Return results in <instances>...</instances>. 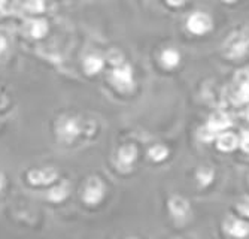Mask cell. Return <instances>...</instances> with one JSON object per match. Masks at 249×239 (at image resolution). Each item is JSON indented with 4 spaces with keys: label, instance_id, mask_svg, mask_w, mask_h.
<instances>
[{
    "label": "cell",
    "instance_id": "1",
    "mask_svg": "<svg viewBox=\"0 0 249 239\" xmlns=\"http://www.w3.org/2000/svg\"><path fill=\"white\" fill-rule=\"evenodd\" d=\"M249 48V27L233 33L224 43V54L229 58H242Z\"/></svg>",
    "mask_w": 249,
    "mask_h": 239
},
{
    "label": "cell",
    "instance_id": "2",
    "mask_svg": "<svg viewBox=\"0 0 249 239\" xmlns=\"http://www.w3.org/2000/svg\"><path fill=\"white\" fill-rule=\"evenodd\" d=\"M57 136L61 142L71 144L73 142L82 132V127L78 118L73 117H61L57 123Z\"/></svg>",
    "mask_w": 249,
    "mask_h": 239
},
{
    "label": "cell",
    "instance_id": "3",
    "mask_svg": "<svg viewBox=\"0 0 249 239\" xmlns=\"http://www.w3.org/2000/svg\"><path fill=\"white\" fill-rule=\"evenodd\" d=\"M105 194H106L105 183L99 177H91L87 181V184L84 187L82 201L89 206H94V205H99L103 201Z\"/></svg>",
    "mask_w": 249,
    "mask_h": 239
},
{
    "label": "cell",
    "instance_id": "4",
    "mask_svg": "<svg viewBox=\"0 0 249 239\" xmlns=\"http://www.w3.org/2000/svg\"><path fill=\"white\" fill-rule=\"evenodd\" d=\"M212 27H213L212 18L206 12L196 11L187 19V29H188V32L196 35V36H203V35L209 33L212 30Z\"/></svg>",
    "mask_w": 249,
    "mask_h": 239
},
{
    "label": "cell",
    "instance_id": "5",
    "mask_svg": "<svg viewBox=\"0 0 249 239\" xmlns=\"http://www.w3.org/2000/svg\"><path fill=\"white\" fill-rule=\"evenodd\" d=\"M58 172L54 167L32 169L27 172V181L32 185H51L57 181Z\"/></svg>",
    "mask_w": 249,
    "mask_h": 239
},
{
    "label": "cell",
    "instance_id": "6",
    "mask_svg": "<svg viewBox=\"0 0 249 239\" xmlns=\"http://www.w3.org/2000/svg\"><path fill=\"white\" fill-rule=\"evenodd\" d=\"M112 82H114L120 90L130 92L133 89V85H134L133 69L125 63L120 64V66H115L114 72H112Z\"/></svg>",
    "mask_w": 249,
    "mask_h": 239
},
{
    "label": "cell",
    "instance_id": "7",
    "mask_svg": "<svg viewBox=\"0 0 249 239\" xmlns=\"http://www.w3.org/2000/svg\"><path fill=\"white\" fill-rule=\"evenodd\" d=\"M224 229L233 238H246L249 235V224L243 220L234 219V217H229L225 220Z\"/></svg>",
    "mask_w": 249,
    "mask_h": 239
},
{
    "label": "cell",
    "instance_id": "8",
    "mask_svg": "<svg viewBox=\"0 0 249 239\" xmlns=\"http://www.w3.org/2000/svg\"><path fill=\"white\" fill-rule=\"evenodd\" d=\"M69 194H71L69 181H61L58 185L51 187L48 190V193L45 194V198H47V201H50L53 203H61V202H64L67 198H69Z\"/></svg>",
    "mask_w": 249,
    "mask_h": 239
},
{
    "label": "cell",
    "instance_id": "9",
    "mask_svg": "<svg viewBox=\"0 0 249 239\" xmlns=\"http://www.w3.org/2000/svg\"><path fill=\"white\" fill-rule=\"evenodd\" d=\"M230 126H231V120L225 112L212 114L208 124H206V127L211 130V132H213L215 135H218L219 132H224V130H227Z\"/></svg>",
    "mask_w": 249,
    "mask_h": 239
},
{
    "label": "cell",
    "instance_id": "10",
    "mask_svg": "<svg viewBox=\"0 0 249 239\" xmlns=\"http://www.w3.org/2000/svg\"><path fill=\"white\" fill-rule=\"evenodd\" d=\"M169 209L176 220H184L190 214V203L184 198L173 196L169 201Z\"/></svg>",
    "mask_w": 249,
    "mask_h": 239
},
{
    "label": "cell",
    "instance_id": "11",
    "mask_svg": "<svg viewBox=\"0 0 249 239\" xmlns=\"http://www.w3.org/2000/svg\"><path fill=\"white\" fill-rule=\"evenodd\" d=\"M160 60L166 69H175L180 63V53L176 48H166V50H163Z\"/></svg>",
    "mask_w": 249,
    "mask_h": 239
},
{
    "label": "cell",
    "instance_id": "12",
    "mask_svg": "<svg viewBox=\"0 0 249 239\" xmlns=\"http://www.w3.org/2000/svg\"><path fill=\"white\" fill-rule=\"evenodd\" d=\"M216 145H218V148H219L221 151H227V153H229V151H233V149L237 148L239 139H237V136H236L234 133H231V132H224V133H221V135L218 136Z\"/></svg>",
    "mask_w": 249,
    "mask_h": 239
},
{
    "label": "cell",
    "instance_id": "13",
    "mask_svg": "<svg viewBox=\"0 0 249 239\" xmlns=\"http://www.w3.org/2000/svg\"><path fill=\"white\" fill-rule=\"evenodd\" d=\"M236 103H248L249 102V74H240L239 87L234 94Z\"/></svg>",
    "mask_w": 249,
    "mask_h": 239
},
{
    "label": "cell",
    "instance_id": "14",
    "mask_svg": "<svg viewBox=\"0 0 249 239\" xmlns=\"http://www.w3.org/2000/svg\"><path fill=\"white\" fill-rule=\"evenodd\" d=\"M136 157H138V149L134 145H124L118 151V162L125 167H130L134 163Z\"/></svg>",
    "mask_w": 249,
    "mask_h": 239
},
{
    "label": "cell",
    "instance_id": "15",
    "mask_svg": "<svg viewBox=\"0 0 249 239\" xmlns=\"http://www.w3.org/2000/svg\"><path fill=\"white\" fill-rule=\"evenodd\" d=\"M105 66V61L100 55H88L84 61V69L88 75H94V74H99Z\"/></svg>",
    "mask_w": 249,
    "mask_h": 239
},
{
    "label": "cell",
    "instance_id": "16",
    "mask_svg": "<svg viewBox=\"0 0 249 239\" xmlns=\"http://www.w3.org/2000/svg\"><path fill=\"white\" fill-rule=\"evenodd\" d=\"M148 156L154 162H163L169 156V149L164 145H154L148 149Z\"/></svg>",
    "mask_w": 249,
    "mask_h": 239
},
{
    "label": "cell",
    "instance_id": "17",
    "mask_svg": "<svg viewBox=\"0 0 249 239\" xmlns=\"http://www.w3.org/2000/svg\"><path fill=\"white\" fill-rule=\"evenodd\" d=\"M48 32V24L45 23L43 19H36V21H32L30 23V35L36 39L39 37H43Z\"/></svg>",
    "mask_w": 249,
    "mask_h": 239
},
{
    "label": "cell",
    "instance_id": "18",
    "mask_svg": "<svg viewBox=\"0 0 249 239\" xmlns=\"http://www.w3.org/2000/svg\"><path fill=\"white\" fill-rule=\"evenodd\" d=\"M213 175H215V173H213V170L211 167H201L197 172V180L203 187H206L213 181Z\"/></svg>",
    "mask_w": 249,
    "mask_h": 239
},
{
    "label": "cell",
    "instance_id": "19",
    "mask_svg": "<svg viewBox=\"0 0 249 239\" xmlns=\"http://www.w3.org/2000/svg\"><path fill=\"white\" fill-rule=\"evenodd\" d=\"M26 8L33 14H39L45 9V3H43V0H27Z\"/></svg>",
    "mask_w": 249,
    "mask_h": 239
},
{
    "label": "cell",
    "instance_id": "20",
    "mask_svg": "<svg viewBox=\"0 0 249 239\" xmlns=\"http://www.w3.org/2000/svg\"><path fill=\"white\" fill-rule=\"evenodd\" d=\"M109 61L114 64V66H120V64H123L124 61H123V55H121V53L120 51H112L110 54H109Z\"/></svg>",
    "mask_w": 249,
    "mask_h": 239
},
{
    "label": "cell",
    "instance_id": "21",
    "mask_svg": "<svg viewBox=\"0 0 249 239\" xmlns=\"http://www.w3.org/2000/svg\"><path fill=\"white\" fill-rule=\"evenodd\" d=\"M215 136L216 135L213 132H211L208 127H203L200 130V138H201V141H205V142H211L212 139H215Z\"/></svg>",
    "mask_w": 249,
    "mask_h": 239
},
{
    "label": "cell",
    "instance_id": "22",
    "mask_svg": "<svg viewBox=\"0 0 249 239\" xmlns=\"http://www.w3.org/2000/svg\"><path fill=\"white\" fill-rule=\"evenodd\" d=\"M237 209L249 219V198H242V201L237 203Z\"/></svg>",
    "mask_w": 249,
    "mask_h": 239
},
{
    "label": "cell",
    "instance_id": "23",
    "mask_svg": "<svg viewBox=\"0 0 249 239\" xmlns=\"http://www.w3.org/2000/svg\"><path fill=\"white\" fill-rule=\"evenodd\" d=\"M239 145H240V148L245 151V153H249V132H243L242 133Z\"/></svg>",
    "mask_w": 249,
    "mask_h": 239
},
{
    "label": "cell",
    "instance_id": "24",
    "mask_svg": "<svg viewBox=\"0 0 249 239\" xmlns=\"http://www.w3.org/2000/svg\"><path fill=\"white\" fill-rule=\"evenodd\" d=\"M167 3L170 6H182L185 3V0H167Z\"/></svg>",
    "mask_w": 249,
    "mask_h": 239
},
{
    "label": "cell",
    "instance_id": "25",
    "mask_svg": "<svg viewBox=\"0 0 249 239\" xmlns=\"http://www.w3.org/2000/svg\"><path fill=\"white\" fill-rule=\"evenodd\" d=\"M6 187V178H5V175L2 172H0V193L3 191V188Z\"/></svg>",
    "mask_w": 249,
    "mask_h": 239
},
{
    "label": "cell",
    "instance_id": "26",
    "mask_svg": "<svg viewBox=\"0 0 249 239\" xmlns=\"http://www.w3.org/2000/svg\"><path fill=\"white\" fill-rule=\"evenodd\" d=\"M6 48V42L3 37H0V53H3V50Z\"/></svg>",
    "mask_w": 249,
    "mask_h": 239
},
{
    "label": "cell",
    "instance_id": "27",
    "mask_svg": "<svg viewBox=\"0 0 249 239\" xmlns=\"http://www.w3.org/2000/svg\"><path fill=\"white\" fill-rule=\"evenodd\" d=\"M222 2H225V3H234L236 0H222Z\"/></svg>",
    "mask_w": 249,
    "mask_h": 239
},
{
    "label": "cell",
    "instance_id": "28",
    "mask_svg": "<svg viewBox=\"0 0 249 239\" xmlns=\"http://www.w3.org/2000/svg\"><path fill=\"white\" fill-rule=\"evenodd\" d=\"M246 118L249 120V108H248V111H246Z\"/></svg>",
    "mask_w": 249,
    "mask_h": 239
},
{
    "label": "cell",
    "instance_id": "29",
    "mask_svg": "<svg viewBox=\"0 0 249 239\" xmlns=\"http://www.w3.org/2000/svg\"><path fill=\"white\" fill-rule=\"evenodd\" d=\"M128 239H138V238H128Z\"/></svg>",
    "mask_w": 249,
    "mask_h": 239
}]
</instances>
